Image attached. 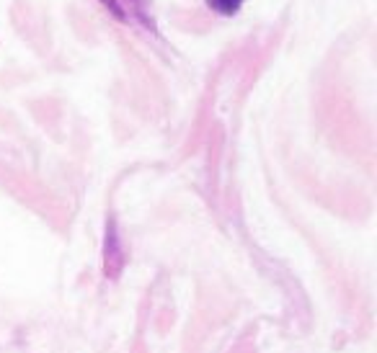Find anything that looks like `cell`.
Instances as JSON below:
<instances>
[{
	"label": "cell",
	"mask_w": 377,
	"mask_h": 353,
	"mask_svg": "<svg viewBox=\"0 0 377 353\" xmlns=\"http://www.w3.org/2000/svg\"><path fill=\"white\" fill-rule=\"evenodd\" d=\"M207 3H209V8H214L217 13H223V16L238 13L240 6H243V0H207Z\"/></svg>",
	"instance_id": "1"
}]
</instances>
